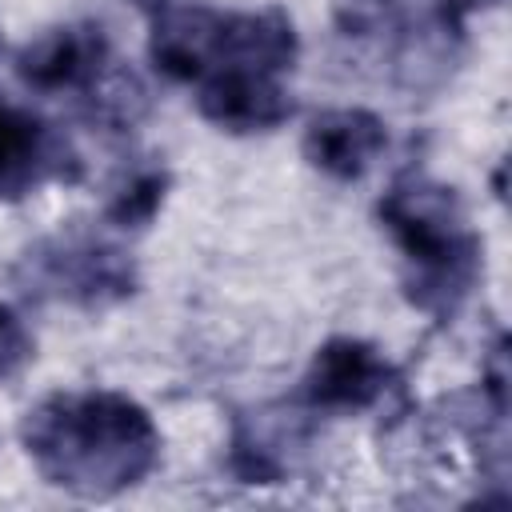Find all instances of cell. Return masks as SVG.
<instances>
[{"label": "cell", "instance_id": "5b68a950", "mask_svg": "<svg viewBox=\"0 0 512 512\" xmlns=\"http://www.w3.org/2000/svg\"><path fill=\"white\" fill-rule=\"evenodd\" d=\"M108 68V36L100 24H60L16 52V72L36 92H88Z\"/></svg>", "mask_w": 512, "mask_h": 512}, {"label": "cell", "instance_id": "30bf717a", "mask_svg": "<svg viewBox=\"0 0 512 512\" xmlns=\"http://www.w3.org/2000/svg\"><path fill=\"white\" fill-rule=\"evenodd\" d=\"M164 192H168L164 168H136V172L116 188V196L108 200L104 216H108V224H116V228H144V224H152V216L160 212Z\"/></svg>", "mask_w": 512, "mask_h": 512}, {"label": "cell", "instance_id": "6da1fadb", "mask_svg": "<svg viewBox=\"0 0 512 512\" xmlns=\"http://www.w3.org/2000/svg\"><path fill=\"white\" fill-rule=\"evenodd\" d=\"M36 472L72 496L108 500L136 488L160 460L152 416L120 392H56L20 424Z\"/></svg>", "mask_w": 512, "mask_h": 512}, {"label": "cell", "instance_id": "9c48e42d", "mask_svg": "<svg viewBox=\"0 0 512 512\" xmlns=\"http://www.w3.org/2000/svg\"><path fill=\"white\" fill-rule=\"evenodd\" d=\"M148 52L168 80H204L224 60V12L204 4L164 8L152 24Z\"/></svg>", "mask_w": 512, "mask_h": 512}, {"label": "cell", "instance_id": "277c9868", "mask_svg": "<svg viewBox=\"0 0 512 512\" xmlns=\"http://www.w3.org/2000/svg\"><path fill=\"white\" fill-rule=\"evenodd\" d=\"M388 388H396V372L384 360V352L364 340L336 336L316 348L300 380V400L312 412L352 416V412H368L372 404H380Z\"/></svg>", "mask_w": 512, "mask_h": 512}, {"label": "cell", "instance_id": "7a4b0ae2", "mask_svg": "<svg viewBox=\"0 0 512 512\" xmlns=\"http://www.w3.org/2000/svg\"><path fill=\"white\" fill-rule=\"evenodd\" d=\"M376 216L404 256V292L420 312L448 316L480 276V236L456 188L428 176H400Z\"/></svg>", "mask_w": 512, "mask_h": 512}, {"label": "cell", "instance_id": "7c38bea8", "mask_svg": "<svg viewBox=\"0 0 512 512\" xmlns=\"http://www.w3.org/2000/svg\"><path fill=\"white\" fill-rule=\"evenodd\" d=\"M484 4H496V0H436V12H444L448 20L460 24V16H468V12L484 8Z\"/></svg>", "mask_w": 512, "mask_h": 512}, {"label": "cell", "instance_id": "3957f363", "mask_svg": "<svg viewBox=\"0 0 512 512\" xmlns=\"http://www.w3.org/2000/svg\"><path fill=\"white\" fill-rule=\"evenodd\" d=\"M24 272L36 292L68 300L88 312L120 304L136 288L132 260L120 248L104 240H88V236H56V240L36 244L24 256Z\"/></svg>", "mask_w": 512, "mask_h": 512}, {"label": "cell", "instance_id": "52a82bcc", "mask_svg": "<svg viewBox=\"0 0 512 512\" xmlns=\"http://www.w3.org/2000/svg\"><path fill=\"white\" fill-rule=\"evenodd\" d=\"M72 164L76 156L52 124L0 100V200H20Z\"/></svg>", "mask_w": 512, "mask_h": 512}, {"label": "cell", "instance_id": "8fae6325", "mask_svg": "<svg viewBox=\"0 0 512 512\" xmlns=\"http://www.w3.org/2000/svg\"><path fill=\"white\" fill-rule=\"evenodd\" d=\"M28 360H32V332L8 304H0V380L16 376Z\"/></svg>", "mask_w": 512, "mask_h": 512}, {"label": "cell", "instance_id": "ba28073f", "mask_svg": "<svg viewBox=\"0 0 512 512\" xmlns=\"http://www.w3.org/2000/svg\"><path fill=\"white\" fill-rule=\"evenodd\" d=\"M388 148V128L368 108H328L304 128V160L332 180H360Z\"/></svg>", "mask_w": 512, "mask_h": 512}, {"label": "cell", "instance_id": "4fadbf2b", "mask_svg": "<svg viewBox=\"0 0 512 512\" xmlns=\"http://www.w3.org/2000/svg\"><path fill=\"white\" fill-rule=\"evenodd\" d=\"M136 4H144V8H164V0H136Z\"/></svg>", "mask_w": 512, "mask_h": 512}, {"label": "cell", "instance_id": "8992f818", "mask_svg": "<svg viewBox=\"0 0 512 512\" xmlns=\"http://www.w3.org/2000/svg\"><path fill=\"white\" fill-rule=\"evenodd\" d=\"M196 108L224 132H268L292 116V96L268 72L220 68L196 80Z\"/></svg>", "mask_w": 512, "mask_h": 512}]
</instances>
